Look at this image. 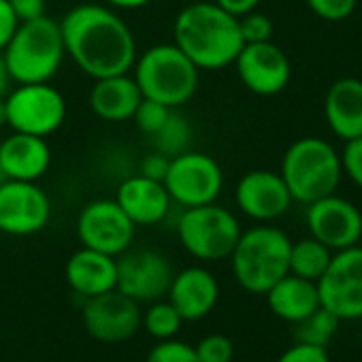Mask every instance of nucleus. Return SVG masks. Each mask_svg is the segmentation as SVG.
<instances>
[{"mask_svg": "<svg viewBox=\"0 0 362 362\" xmlns=\"http://www.w3.org/2000/svg\"><path fill=\"white\" fill-rule=\"evenodd\" d=\"M60 30L66 56L92 79L130 73L139 56L130 26L109 5L83 3L73 7Z\"/></svg>", "mask_w": 362, "mask_h": 362, "instance_id": "f257e3e1", "label": "nucleus"}, {"mask_svg": "<svg viewBox=\"0 0 362 362\" xmlns=\"http://www.w3.org/2000/svg\"><path fill=\"white\" fill-rule=\"evenodd\" d=\"M173 43L199 71H220L235 64L243 49L239 20L211 3H192L179 11L173 24Z\"/></svg>", "mask_w": 362, "mask_h": 362, "instance_id": "f03ea898", "label": "nucleus"}, {"mask_svg": "<svg viewBox=\"0 0 362 362\" xmlns=\"http://www.w3.org/2000/svg\"><path fill=\"white\" fill-rule=\"evenodd\" d=\"M0 54L13 83L52 81L66 56L60 22L47 16L22 22Z\"/></svg>", "mask_w": 362, "mask_h": 362, "instance_id": "7ed1b4c3", "label": "nucleus"}, {"mask_svg": "<svg viewBox=\"0 0 362 362\" xmlns=\"http://www.w3.org/2000/svg\"><path fill=\"white\" fill-rule=\"evenodd\" d=\"M290 237L271 224L243 230L230 254L237 284L250 294H267L271 286L290 273Z\"/></svg>", "mask_w": 362, "mask_h": 362, "instance_id": "20e7f679", "label": "nucleus"}, {"mask_svg": "<svg viewBox=\"0 0 362 362\" xmlns=\"http://www.w3.org/2000/svg\"><path fill=\"white\" fill-rule=\"evenodd\" d=\"M201 71L175 43H158L136 56L132 77L143 98L179 109L199 90Z\"/></svg>", "mask_w": 362, "mask_h": 362, "instance_id": "39448f33", "label": "nucleus"}, {"mask_svg": "<svg viewBox=\"0 0 362 362\" xmlns=\"http://www.w3.org/2000/svg\"><path fill=\"white\" fill-rule=\"evenodd\" d=\"M279 175L284 177L292 199L309 205L334 194L343 177L341 158L334 145L326 139L303 136L286 149Z\"/></svg>", "mask_w": 362, "mask_h": 362, "instance_id": "423d86ee", "label": "nucleus"}, {"mask_svg": "<svg viewBox=\"0 0 362 362\" xmlns=\"http://www.w3.org/2000/svg\"><path fill=\"white\" fill-rule=\"evenodd\" d=\"M175 230L181 247L201 262H220L230 258L243 233L239 218L218 203L184 209Z\"/></svg>", "mask_w": 362, "mask_h": 362, "instance_id": "0eeeda50", "label": "nucleus"}, {"mask_svg": "<svg viewBox=\"0 0 362 362\" xmlns=\"http://www.w3.org/2000/svg\"><path fill=\"white\" fill-rule=\"evenodd\" d=\"M164 188L173 203L188 207H201L216 203L224 190V170L216 158L186 149L170 158Z\"/></svg>", "mask_w": 362, "mask_h": 362, "instance_id": "6e6552de", "label": "nucleus"}, {"mask_svg": "<svg viewBox=\"0 0 362 362\" xmlns=\"http://www.w3.org/2000/svg\"><path fill=\"white\" fill-rule=\"evenodd\" d=\"M7 126L13 132L35 134L47 139L66 119V100L49 81L18 83L5 96Z\"/></svg>", "mask_w": 362, "mask_h": 362, "instance_id": "1a4fd4ad", "label": "nucleus"}, {"mask_svg": "<svg viewBox=\"0 0 362 362\" xmlns=\"http://www.w3.org/2000/svg\"><path fill=\"white\" fill-rule=\"evenodd\" d=\"M320 305L341 322L362 317V247L354 245L332 254L324 275L315 281Z\"/></svg>", "mask_w": 362, "mask_h": 362, "instance_id": "9d476101", "label": "nucleus"}, {"mask_svg": "<svg viewBox=\"0 0 362 362\" xmlns=\"http://www.w3.org/2000/svg\"><path fill=\"white\" fill-rule=\"evenodd\" d=\"M175 277L173 262L153 247L126 250L117 256V288L136 303H153L166 298Z\"/></svg>", "mask_w": 362, "mask_h": 362, "instance_id": "9b49d317", "label": "nucleus"}, {"mask_svg": "<svg viewBox=\"0 0 362 362\" xmlns=\"http://www.w3.org/2000/svg\"><path fill=\"white\" fill-rule=\"evenodd\" d=\"M134 233L136 226L115 199L90 201L77 218V237L81 247H90L113 258L132 247Z\"/></svg>", "mask_w": 362, "mask_h": 362, "instance_id": "f8f14e48", "label": "nucleus"}, {"mask_svg": "<svg viewBox=\"0 0 362 362\" xmlns=\"http://www.w3.org/2000/svg\"><path fill=\"white\" fill-rule=\"evenodd\" d=\"M52 220V201L37 181H0V233L30 237Z\"/></svg>", "mask_w": 362, "mask_h": 362, "instance_id": "ddd939ff", "label": "nucleus"}, {"mask_svg": "<svg viewBox=\"0 0 362 362\" xmlns=\"http://www.w3.org/2000/svg\"><path fill=\"white\" fill-rule=\"evenodd\" d=\"M141 303L119 290L86 298L81 309L83 328L100 343H124L132 339L141 328Z\"/></svg>", "mask_w": 362, "mask_h": 362, "instance_id": "4468645a", "label": "nucleus"}, {"mask_svg": "<svg viewBox=\"0 0 362 362\" xmlns=\"http://www.w3.org/2000/svg\"><path fill=\"white\" fill-rule=\"evenodd\" d=\"M307 228L332 252L347 250L362 239V214L351 201L328 194L307 205Z\"/></svg>", "mask_w": 362, "mask_h": 362, "instance_id": "2eb2a0df", "label": "nucleus"}, {"mask_svg": "<svg viewBox=\"0 0 362 362\" xmlns=\"http://www.w3.org/2000/svg\"><path fill=\"white\" fill-rule=\"evenodd\" d=\"M235 66L241 83L258 96H275L284 92L292 77L290 58L273 41L245 43Z\"/></svg>", "mask_w": 362, "mask_h": 362, "instance_id": "dca6fc26", "label": "nucleus"}, {"mask_svg": "<svg viewBox=\"0 0 362 362\" xmlns=\"http://www.w3.org/2000/svg\"><path fill=\"white\" fill-rule=\"evenodd\" d=\"M235 201L243 216L260 224L279 220L294 203L284 177L269 168L245 173L235 188Z\"/></svg>", "mask_w": 362, "mask_h": 362, "instance_id": "f3484780", "label": "nucleus"}, {"mask_svg": "<svg viewBox=\"0 0 362 362\" xmlns=\"http://www.w3.org/2000/svg\"><path fill=\"white\" fill-rule=\"evenodd\" d=\"M166 298L184 322H199L216 309L220 300V284L209 269L188 267L175 273Z\"/></svg>", "mask_w": 362, "mask_h": 362, "instance_id": "a211bd4d", "label": "nucleus"}, {"mask_svg": "<svg viewBox=\"0 0 362 362\" xmlns=\"http://www.w3.org/2000/svg\"><path fill=\"white\" fill-rule=\"evenodd\" d=\"M115 201L134 226H156L173 207L162 181L143 177L139 173L126 177L117 186Z\"/></svg>", "mask_w": 362, "mask_h": 362, "instance_id": "6ab92c4d", "label": "nucleus"}, {"mask_svg": "<svg viewBox=\"0 0 362 362\" xmlns=\"http://www.w3.org/2000/svg\"><path fill=\"white\" fill-rule=\"evenodd\" d=\"M52 164V147L47 139L11 132L0 141V173L5 179L39 181Z\"/></svg>", "mask_w": 362, "mask_h": 362, "instance_id": "aec40b11", "label": "nucleus"}, {"mask_svg": "<svg viewBox=\"0 0 362 362\" xmlns=\"http://www.w3.org/2000/svg\"><path fill=\"white\" fill-rule=\"evenodd\" d=\"M64 277L71 290L83 298H92L117 288V258L81 247L64 267Z\"/></svg>", "mask_w": 362, "mask_h": 362, "instance_id": "412c9836", "label": "nucleus"}, {"mask_svg": "<svg viewBox=\"0 0 362 362\" xmlns=\"http://www.w3.org/2000/svg\"><path fill=\"white\" fill-rule=\"evenodd\" d=\"M324 117L330 132L343 143L362 136V79H337L326 92Z\"/></svg>", "mask_w": 362, "mask_h": 362, "instance_id": "4be33fe9", "label": "nucleus"}, {"mask_svg": "<svg viewBox=\"0 0 362 362\" xmlns=\"http://www.w3.org/2000/svg\"><path fill=\"white\" fill-rule=\"evenodd\" d=\"M141 100L143 94L130 73L94 79L90 90V107L94 115L111 124L132 119Z\"/></svg>", "mask_w": 362, "mask_h": 362, "instance_id": "5701e85b", "label": "nucleus"}, {"mask_svg": "<svg viewBox=\"0 0 362 362\" xmlns=\"http://www.w3.org/2000/svg\"><path fill=\"white\" fill-rule=\"evenodd\" d=\"M269 309L284 322L298 324L320 309V294L315 281L303 279L298 275H284L275 286L267 290Z\"/></svg>", "mask_w": 362, "mask_h": 362, "instance_id": "b1692460", "label": "nucleus"}, {"mask_svg": "<svg viewBox=\"0 0 362 362\" xmlns=\"http://www.w3.org/2000/svg\"><path fill=\"white\" fill-rule=\"evenodd\" d=\"M332 250L311 235L290 245V273L309 281H317L332 260Z\"/></svg>", "mask_w": 362, "mask_h": 362, "instance_id": "393cba45", "label": "nucleus"}, {"mask_svg": "<svg viewBox=\"0 0 362 362\" xmlns=\"http://www.w3.org/2000/svg\"><path fill=\"white\" fill-rule=\"evenodd\" d=\"M184 326V317L170 305V300L160 298L149 303L145 313L141 315V328L156 341H166L177 337V332Z\"/></svg>", "mask_w": 362, "mask_h": 362, "instance_id": "a878e982", "label": "nucleus"}, {"mask_svg": "<svg viewBox=\"0 0 362 362\" xmlns=\"http://www.w3.org/2000/svg\"><path fill=\"white\" fill-rule=\"evenodd\" d=\"M153 145L158 151L166 153L168 158L190 149V141H192V126L188 122L186 115H181L177 109L170 111L166 124L151 136Z\"/></svg>", "mask_w": 362, "mask_h": 362, "instance_id": "bb28decb", "label": "nucleus"}, {"mask_svg": "<svg viewBox=\"0 0 362 362\" xmlns=\"http://www.w3.org/2000/svg\"><path fill=\"white\" fill-rule=\"evenodd\" d=\"M339 324H341V320L337 315H332L328 309L320 307L309 317H305L303 322L296 324V341L326 347L332 341Z\"/></svg>", "mask_w": 362, "mask_h": 362, "instance_id": "cd10ccee", "label": "nucleus"}, {"mask_svg": "<svg viewBox=\"0 0 362 362\" xmlns=\"http://www.w3.org/2000/svg\"><path fill=\"white\" fill-rule=\"evenodd\" d=\"M145 362H201V360L197 356L194 345L173 337L166 341H156Z\"/></svg>", "mask_w": 362, "mask_h": 362, "instance_id": "c85d7f7f", "label": "nucleus"}, {"mask_svg": "<svg viewBox=\"0 0 362 362\" xmlns=\"http://www.w3.org/2000/svg\"><path fill=\"white\" fill-rule=\"evenodd\" d=\"M170 107L158 103V100H151V98H143L141 105L136 107L134 115H132V122L139 126L141 132H145L147 136H153L168 119L170 115Z\"/></svg>", "mask_w": 362, "mask_h": 362, "instance_id": "c756f323", "label": "nucleus"}, {"mask_svg": "<svg viewBox=\"0 0 362 362\" xmlns=\"http://www.w3.org/2000/svg\"><path fill=\"white\" fill-rule=\"evenodd\" d=\"M197 356L201 362H233L235 356V345L226 334H207L203 337L197 345Z\"/></svg>", "mask_w": 362, "mask_h": 362, "instance_id": "7c9ffc66", "label": "nucleus"}, {"mask_svg": "<svg viewBox=\"0 0 362 362\" xmlns=\"http://www.w3.org/2000/svg\"><path fill=\"white\" fill-rule=\"evenodd\" d=\"M239 20V30H241V37H243V43H264V41H271L273 39V22L269 16L260 13L258 9L256 11H250Z\"/></svg>", "mask_w": 362, "mask_h": 362, "instance_id": "2f4dec72", "label": "nucleus"}, {"mask_svg": "<svg viewBox=\"0 0 362 362\" xmlns=\"http://www.w3.org/2000/svg\"><path fill=\"white\" fill-rule=\"evenodd\" d=\"M305 3L324 22H343L358 7V0H305Z\"/></svg>", "mask_w": 362, "mask_h": 362, "instance_id": "473e14b6", "label": "nucleus"}, {"mask_svg": "<svg viewBox=\"0 0 362 362\" xmlns=\"http://www.w3.org/2000/svg\"><path fill=\"white\" fill-rule=\"evenodd\" d=\"M339 158H341L343 175L351 181L354 186H358L362 190V136L345 141Z\"/></svg>", "mask_w": 362, "mask_h": 362, "instance_id": "72a5a7b5", "label": "nucleus"}, {"mask_svg": "<svg viewBox=\"0 0 362 362\" xmlns=\"http://www.w3.org/2000/svg\"><path fill=\"white\" fill-rule=\"evenodd\" d=\"M277 362H330V356L326 351V347L320 345H309V343H294L292 347H288Z\"/></svg>", "mask_w": 362, "mask_h": 362, "instance_id": "f704fd0d", "label": "nucleus"}, {"mask_svg": "<svg viewBox=\"0 0 362 362\" xmlns=\"http://www.w3.org/2000/svg\"><path fill=\"white\" fill-rule=\"evenodd\" d=\"M168 164H170V158L162 151H151L147 153L143 160H141V166H139V175L143 177H149V179H156V181H164L166 177V170H168Z\"/></svg>", "mask_w": 362, "mask_h": 362, "instance_id": "c9c22d12", "label": "nucleus"}, {"mask_svg": "<svg viewBox=\"0 0 362 362\" xmlns=\"http://www.w3.org/2000/svg\"><path fill=\"white\" fill-rule=\"evenodd\" d=\"M18 26H20V20L16 18L9 0H0V52L7 47V43L16 35Z\"/></svg>", "mask_w": 362, "mask_h": 362, "instance_id": "e433bc0d", "label": "nucleus"}, {"mask_svg": "<svg viewBox=\"0 0 362 362\" xmlns=\"http://www.w3.org/2000/svg\"><path fill=\"white\" fill-rule=\"evenodd\" d=\"M9 5L20 24L45 16V0H9Z\"/></svg>", "mask_w": 362, "mask_h": 362, "instance_id": "4c0bfd02", "label": "nucleus"}, {"mask_svg": "<svg viewBox=\"0 0 362 362\" xmlns=\"http://www.w3.org/2000/svg\"><path fill=\"white\" fill-rule=\"evenodd\" d=\"M214 3L218 7H222L224 11H228L230 16L241 18V16H245L250 11H256L262 0H214Z\"/></svg>", "mask_w": 362, "mask_h": 362, "instance_id": "58836bf2", "label": "nucleus"}, {"mask_svg": "<svg viewBox=\"0 0 362 362\" xmlns=\"http://www.w3.org/2000/svg\"><path fill=\"white\" fill-rule=\"evenodd\" d=\"M153 0H105V5H109L115 11H134V9H143Z\"/></svg>", "mask_w": 362, "mask_h": 362, "instance_id": "ea45409f", "label": "nucleus"}, {"mask_svg": "<svg viewBox=\"0 0 362 362\" xmlns=\"http://www.w3.org/2000/svg\"><path fill=\"white\" fill-rule=\"evenodd\" d=\"M11 83H13V79H11V75L7 71V64L3 60V54H0V98H5L9 94Z\"/></svg>", "mask_w": 362, "mask_h": 362, "instance_id": "a19ab883", "label": "nucleus"}, {"mask_svg": "<svg viewBox=\"0 0 362 362\" xmlns=\"http://www.w3.org/2000/svg\"><path fill=\"white\" fill-rule=\"evenodd\" d=\"M7 126V103L5 98H0V128Z\"/></svg>", "mask_w": 362, "mask_h": 362, "instance_id": "79ce46f5", "label": "nucleus"}, {"mask_svg": "<svg viewBox=\"0 0 362 362\" xmlns=\"http://www.w3.org/2000/svg\"><path fill=\"white\" fill-rule=\"evenodd\" d=\"M3 179H5V175H3V173H0V181H3Z\"/></svg>", "mask_w": 362, "mask_h": 362, "instance_id": "37998d69", "label": "nucleus"}]
</instances>
